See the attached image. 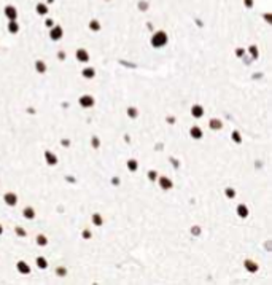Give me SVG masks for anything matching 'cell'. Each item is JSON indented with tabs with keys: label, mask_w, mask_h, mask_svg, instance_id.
<instances>
[{
	"label": "cell",
	"mask_w": 272,
	"mask_h": 285,
	"mask_svg": "<svg viewBox=\"0 0 272 285\" xmlns=\"http://www.w3.org/2000/svg\"><path fill=\"white\" fill-rule=\"evenodd\" d=\"M167 33L166 32H156L155 35L151 37V45L155 46V48H161L167 43Z\"/></svg>",
	"instance_id": "1"
},
{
	"label": "cell",
	"mask_w": 272,
	"mask_h": 285,
	"mask_svg": "<svg viewBox=\"0 0 272 285\" xmlns=\"http://www.w3.org/2000/svg\"><path fill=\"white\" fill-rule=\"evenodd\" d=\"M3 15H5V18H8V21L18 19V10H16V6L6 5L5 8H3Z\"/></svg>",
	"instance_id": "2"
},
{
	"label": "cell",
	"mask_w": 272,
	"mask_h": 285,
	"mask_svg": "<svg viewBox=\"0 0 272 285\" xmlns=\"http://www.w3.org/2000/svg\"><path fill=\"white\" fill-rule=\"evenodd\" d=\"M62 33H64V30H62L61 26H53L50 37H51V40H59V38H62Z\"/></svg>",
	"instance_id": "3"
},
{
	"label": "cell",
	"mask_w": 272,
	"mask_h": 285,
	"mask_svg": "<svg viewBox=\"0 0 272 285\" xmlns=\"http://www.w3.org/2000/svg\"><path fill=\"white\" fill-rule=\"evenodd\" d=\"M76 59L81 61V62H88L89 61V54L86 50H83V48H80L78 51H76Z\"/></svg>",
	"instance_id": "4"
},
{
	"label": "cell",
	"mask_w": 272,
	"mask_h": 285,
	"mask_svg": "<svg viewBox=\"0 0 272 285\" xmlns=\"http://www.w3.org/2000/svg\"><path fill=\"white\" fill-rule=\"evenodd\" d=\"M3 198H5V202L8 204V206H15V204H16V201H18V198H16V194H15V193H6Z\"/></svg>",
	"instance_id": "5"
},
{
	"label": "cell",
	"mask_w": 272,
	"mask_h": 285,
	"mask_svg": "<svg viewBox=\"0 0 272 285\" xmlns=\"http://www.w3.org/2000/svg\"><path fill=\"white\" fill-rule=\"evenodd\" d=\"M80 104L83 107H91V105H94V99L91 96H83L80 99Z\"/></svg>",
	"instance_id": "6"
},
{
	"label": "cell",
	"mask_w": 272,
	"mask_h": 285,
	"mask_svg": "<svg viewBox=\"0 0 272 285\" xmlns=\"http://www.w3.org/2000/svg\"><path fill=\"white\" fill-rule=\"evenodd\" d=\"M18 30H19V24L16 23V19L10 21V23H8V32H11V33H18Z\"/></svg>",
	"instance_id": "7"
},
{
	"label": "cell",
	"mask_w": 272,
	"mask_h": 285,
	"mask_svg": "<svg viewBox=\"0 0 272 285\" xmlns=\"http://www.w3.org/2000/svg\"><path fill=\"white\" fill-rule=\"evenodd\" d=\"M191 113H193V116L201 118L202 115H204V110H202V107H201V105H194V107L191 108Z\"/></svg>",
	"instance_id": "8"
},
{
	"label": "cell",
	"mask_w": 272,
	"mask_h": 285,
	"mask_svg": "<svg viewBox=\"0 0 272 285\" xmlns=\"http://www.w3.org/2000/svg\"><path fill=\"white\" fill-rule=\"evenodd\" d=\"M159 183H161V186L164 190H169V188H172V182L167 177H162L161 180H159Z\"/></svg>",
	"instance_id": "9"
},
{
	"label": "cell",
	"mask_w": 272,
	"mask_h": 285,
	"mask_svg": "<svg viewBox=\"0 0 272 285\" xmlns=\"http://www.w3.org/2000/svg\"><path fill=\"white\" fill-rule=\"evenodd\" d=\"M18 269H19V271H21V273H23V274H27V273H30V268L27 266L24 261H19V263H18Z\"/></svg>",
	"instance_id": "10"
},
{
	"label": "cell",
	"mask_w": 272,
	"mask_h": 285,
	"mask_svg": "<svg viewBox=\"0 0 272 285\" xmlns=\"http://www.w3.org/2000/svg\"><path fill=\"white\" fill-rule=\"evenodd\" d=\"M45 156H46V159H48V164H56V163H58V158H56L51 151H46Z\"/></svg>",
	"instance_id": "11"
},
{
	"label": "cell",
	"mask_w": 272,
	"mask_h": 285,
	"mask_svg": "<svg viewBox=\"0 0 272 285\" xmlns=\"http://www.w3.org/2000/svg\"><path fill=\"white\" fill-rule=\"evenodd\" d=\"M191 135H193L194 139H201V137H202V131H201V128H197V126L191 128Z\"/></svg>",
	"instance_id": "12"
},
{
	"label": "cell",
	"mask_w": 272,
	"mask_h": 285,
	"mask_svg": "<svg viewBox=\"0 0 272 285\" xmlns=\"http://www.w3.org/2000/svg\"><path fill=\"white\" fill-rule=\"evenodd\" d=\"M37 13H38V15H41V16L46 15V13H48V6L43 5V3H38L37 5Z\"/></svg>",
	"instance_id": "13"
},
{
	"label": "cell",
	"mask_w": 272,
	"mask_h": 285,
	"mask_svg": "<svg viewBox=\"0 0 272 285\" xmlns=\"http://www.w3.org/2000/svg\"><path fill=\"white\" fill-rule=\"evenodd\" d=\"M94 75H96L94 69H85V70H83V76H85V78H94Z\"/></svg>",
	"instance_id": "14"
},
{
	"label": "cell",
	"mask_w": 272,
	"mask_h": 285,
	"mask_svg": "<svg viewBox=\"0 0 272 285\" xmlns=\"http://www.w3.org/2000/svg\"><path fill=\"white\" fill-rule=\"evenodd\" d=\"M89 29H91V30H94V32L100 30V24H99V21H91V23H89Z\"/></svg>",
	"instance_id": "15"
},
{
	"label": "cell",
	"mask_w": 272,
	"mask_h": 285,
	"mask_svg": "<svg viewBox=\"0 0 272 285\" xmlns=\"http://www.w3.org/2000/svg\"><path fill=\"white\" fill-rule=\"evenodd\" d=\"M24 217H26V218H33V217H35L33 209H30V207H26V209H24Z\"/></svg>",
	"instance_id": "16"
},
{
	"label": "cell",
	"mask_w": 272,
	"mask_h": 285,
	"mask_svg": "<svg viewBox=\"0 0 272 285\" xmlns=\"http://www.w3.org/2000/svg\"><path fill=\"white\" fill-rule=\"evenodd\" d=\"M237 212H239V215H240V217H247L248 209H247V207L243 206V204H240V206H239V209H237Z\"/></svg>",
	"instance_id": "17"
},
{
	"label": "cell",
	"mask_w": 272,
	"mask_h": 285,
	"mask_svg": "<svg viewBox=\"0 0 272 285\" xmlns=\"http://www.w3.org/2000/svg\"><path fill=\"white\" fill-rule=\"evenodd\" d=\"M245 268H247L248 271H252V273H255V271H258V266L255 265L253 261H247V263H245Z\"/></svg>",
	"instance_id": "18"
},
{
	"label": "cell",
	"mask_w": 272,
	"mask_h": 285,
	"mask_svg": "<svg viewBox=\"0 0 272 285\" xmlns=\"http://www.w3.org/2000/svg\"><path fill=\"white\" fill-rule=\"evenodd\" d=\"M37 70H38L40 73H43V72L46 70V65H45L43 61H37Z\"/></svg>",
	"instance_id": "19"
},
{
	"label": "cell",
	"mask_w": 272,
	"mask_h": 285,
	"mask_svg": "<svg viewBox=\"0 0 272 285\" xmlns=\"http://www.w3.org/2000/svg\"><path fill=\"white\" fill-rule=\"evenodd\" d=\"M210 126H212V129H220L221 128V123L218 120H212L210 121Z\"/></svg>",
	"instance_id": "20"
},
{
	"label": "cell",
	"mask_w": 272,
	"mask_h": 285,
	"mask_svg": "<svg viewBox=\"0 0 272 285\" xmlns=\"http://www.w3.org/2000/svg\"><path fill=\"white\" fill-rule=\"evenodd\" d=\"M37 265H38V268H46V260L45 258H37Z\"/></svg>",
	"instance_id": "21"
},
{
	"label": "cell",
	"mask_w": 272,
	"mask_h": 285,
	"mask_svg": "<svg viewBox=\"0 0 272 285\" xmlns=\"http://www.w3.org/2000/svg\"><path fill=\"white\" fill-rule=\"evenodd\" d=\"M92 221H94V223L96 225H102V218H100V215H94V217H92Z\"/></svg>",
	"instance_id": "22"
},
{
	"label": "cell",
	"mask_w": 272,
	"mask_h": 285,
	"mask_svg": "<svg viewBox=\"0 0 272 285\" xmlns=\"http://www.w3.org/2000/svg\"><path fill=\"white\" fill-rule=\"evenodd\" d=\"M37 242H38V245H46L48 241H46L45 236H38V241H37Z\"/></svg>",
	"instance_id": "23"
},
{
	"label": "cell",
	"mask_w": 272,
	"mask_h": 285,
	"mask_svg": "<svg viewBox=\"0 0 272 285\" xmlns=\"http://www.w3.org/2000/svg\"><path fill=\"white\" fill-rule=\"evenodd\" d=\"M127 166H129V169H131V171H137V163H135V161H129Z\"/></svg>",
	"instance_id": "24"
},
{
	"label": "cell",
	"mask_w": 272,
	"mask_h": 285,
	"mask_svg": "<svg viewBox=\"0 0 272 285\" xmlns=\"http://www.w3.org/2000/svg\"><path fill=\"white\" fill-rule=\"evenodd\" d=\"M226 194H228L229 198H234V196H235V193H234L231 188H228V190H226Z\"/></svg>",
	"instance_id": "25"
},
{
	"label": "cell",
	"mask_w": 272,
	"mask_h": 285,
	"mask_svg": "<svg viewBox=\"0 0 272 285\" xmlns=\"http://www.w3.org/2000/svg\"><path fill=\"white\" fill-rule=\"evenodd\" d=\"M232 139L235 142H240V135H239V132H232Z\"/></svg>",
	"instance_id": "26"
},
{
	"label": "cell",
	"mask_w": 272,
	"mask_h": 285,
	"mask_svg": "<svg viewBox=\"0 0 272 285\" xmlns=\"http://www.w3.org/2000/svg\"><path fill=\"white\" fill-rule=\"evenodd\" d=\"M45 24H46V27H53V26H54V21H53V19H46Z\"/></svg>",
	"instance_id": "27"
},
{
	"label": "cell",
	"mask_w": 272,
	"mask_h": 285,
	"mask_svg": "<svg viewBox=\"0 0 272 285\" xmlns=\"http://www.w3.org/2000/svg\"><path fill=\"white\" fill-rule=\"evenodd\" d=\"M137 115V110L135 108H129V116H135Z\"/></svg>",
	"instance_id": "28"
},
{
	"label": "cell",
	"mask_w": 272,
	"mask_h": 285,
	"mask_svg": "<svg viewBox=\"0 0 272 285\" xmlns=\"http://www.w3.org/2000/svg\"><path fill=\"white\" fill-rule=\"evenodd\" d=\"M250 51H252L253 58H256V56H258V53H256V46H252V48H250Z\"/></svg>",
	"instance_id": "29"
},
{
	"label": "cell",
	"mask_w": 272,
	"mask_h": 285,
	"mask_svg": "<svg viewBox=\"0 0 272 285\" xmlns=\"http://www.w3.org/2000/svg\"><path fill=\"white\" fill-rule=\"evenodd\" d=\"M148 177H150L151 180H156V172H155V171H151V172H150V175H148Z\"/></svg>",
	"instance_id": "30"
},
{
	"label": "cell",
	"mask_w": 272,
	"mask_h": 285,
	"mask_svg": "<svg viewBox=\"0 0 272 285\" xmlns=\"http://www.w3.org/2000/svg\"><path fill=\"white\" fill-rule=\"evenodd\" d=\"M2 231H3V228H2V226H0V234H2Z\"/></svg>",
	"instance_id": "31"
}]
</instances>
